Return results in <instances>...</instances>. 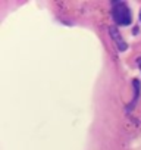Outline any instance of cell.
Masks as SVG:
<instances>
[{
    "mask_svg": "<svg viewBox=\"0 0 141 150\" xmlns=\"http://www.w3.org/2000/svg\"><path fill=\"white\" fill-rule=\"evenodd\" d=\"M112 6H113V9H112L113 21H115L118 25H122V27L129 25L131 21H132V16H131V11H129V8H128L123 2H113Z\"/></svg>",
    "mask_w": 141,
    "mask_h": 150,
    "instance_id": "1",
    "label": "cell"
},
{
    "mask_svg": "<svg viewBox=\"0 0 141 150\" xmlns=\"http://www.w3.org/2000/svg\"><path fill=\"white\" fill-rule=\"evenodd\" d=\"M109 33H110V35H112L113 41L118 44L119 50H121V52H125V50H126V43L122 40V37H121V33L118 31V28H116V27H110V28H109Z\"/></svg>",
    "mask_w": 141,
    "mask_h": 150,
    "instance_id": "2",
    "label": "cell"
},
{
    "mask_svg": "<svg viewBox=\"0 0 141 150\" xmlns=\"http://www.w3.org/2000/svg\"><path fill=\"white\" fill-rule=\"evenodd\" d=\"M134 88H135V96H134V100H132V103H131V108H132V105L138 100V96H140V83H138V80H134Z\"/></svg>",
    "mask_w": 141,
    "mask_h": 150,
    "instance_id": "3",
    "label": "cell"
},
{
    "mask_svg": "<svg viewBox=\"0 0 141 150\" xmlns=\"http://www.w3.org/2000/svg\"><path fill=\"white\" fill-rule=\"evenodd\" d=\"M140 21H141V13H140Z\"/></svg>",
    "mask_w": 141,
    "mask_h": 150,
    "instance_id": "4",
    "label": "cell"
}]
</instances>
